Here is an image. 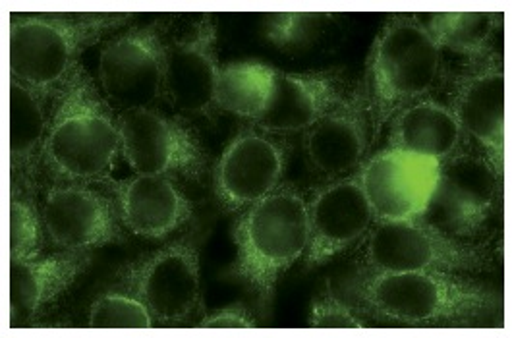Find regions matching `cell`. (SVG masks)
<instances>
[{
  "instance_id": "obj_12",
  "label": "cell",
  "mask_w": 512,
  "mask_h": 338,
  "mask_svg": "<svg viewBox=\"0 0 512 338\" xmlns=\"http://www.w3.org/2000/svg\"><path fill=\"white\" fill-rule=\"evenodd\" d=\"M439 172L435 159L385 147L370 155L356 176L375 221H418L426 215Z\"/></svg>"
},
{
  "instance_id": "obj_20",
  "label": "cell",
  "mask_w": 512,
  "mask_h": 338,
  "mask_svg": "<svg viewBox=\"0 0 512 338\" xmlns=\"http://www.w3.org/2000/svg\"><path fill=\"white\" fill-rule=\"evenodd\" d=\"M348 91L342 70L302 74L275 70L269 101L254 124L271 134L306 132L335 109Z\"/></svg>"
},
{
  "instance_id": "obj_29",
  "label": "cell",
  "mask_w": 512,
  "mask_h": 338,
  "mask_svg": "<svg viewBox=\"0 0 512 338\" xmlns=\"http://www.w3.org/2000/svg\"><path fill=\"white\" fill-rule=\"evenodd\" d=\"M198 327L205 329H254L259 327L257 311L250 310L246 304H230L215 313H209L201 319Z\"/></svg>"
},
{
  "instance_id": "obj_8",
  "label": "cell",
  "mask_w": 512,
  "mask_h": 338,
  "mask_svg": "<svg viewBox=\"0 0 512 338\" xmlns=\"http://www.w3.org/2000/svg\"><path fill=\"white\" fill-rule=\"evenodd\" d=\"M503 174L470 145L441 163L439 182L424 221L458 240H482L501 209Z\"/></svg>"
},
{
  "instance_id": "obj_18",
  "label": "cell",
  "mask_w": 512,
  "mask_h": 338,
  "mask_svg": "<svg viewBox=\"0 0 512 338\" xmlns=\"http://www.w3.org/2000/svg\"><path fill=\"white\" fill-rule=\"evenodd\" d=\"M93 267V254L60 252L10 259L8 325L29 327L57 306Z\"/></svg>"
},
{
  "instance_id": "obj_23",
  "label": "cell",
  "mask_w": 512,
  "mask_h": 338,
  "mask_svg": "<svg viewBox=\"0 0 512 338\" xmlns=\"http://www.w3.org/2000/svg\"><path fill=\"white\" fill-rule=\"evenodd\" d=\"M273 72V68L256 60L221 66L217 82V109L256 122L269 101Z\"/></svg>"
},
{
  "instance_id": "obj_25",
  "label": "cell",
  "mask_w": 512,
  "mask_h": 338,
  "mask_svg": "<svg viewBox=\"0 0 512 338\" xmlns=\"http://www.w3.org/2000/svg\"><path fill=\"white\" fill-rule=\"evenodd\" d=\"M335 20V14L279 12L267 14L263 33L269 43L286 53H300L319 41L323 31Z\"/></svg>"
},
{
  "instance_id": "obj_14",
  "label": "cell",
  "mask_w": 512,
  "mask_h": 338,
  "mask_svg": "<svg viewBox=\"0 0 512 338\" xmlns=\"http://www.w3.org/2000/svg\"><path fill=\"white\" fill-rule=\"evenodd\" d=\"M41 219L60 252L91 254L126 240L113 198L87 184L60 182L43 199Z\"/></svg>"
},
{
  "instance_id": "obj_9",
  "label": "cell",
  "mask_w": 512,
  "mask_h": 338,
  "mask_svg": "<svg viewBox=\"0 0 512 338\" xmlns=\"http://www.w3.org/2000/svg\"><path fill=\"white\" fill-rule=\"evenodd\" d=\"M167 18L113 35L101 49L97 78L116 111L155 109L163 101L167 66Z\"/></svg>"
},
{
  "instance_id": "obj_27",
  "label": "cell",
  "mask_w": 512,
  "mask_h": 338,
  "mask_svg": "<svg viewBox=\"0 0 512 338\" xmlns=\"http://www.w3.org/2000/svg\"><path fill=\"white\" fill-rule=\"evenodd\" d=\"M155 325L142 302L118 288L95 298L87 317V327L93 329H149Z\"/></svg>"
},
{
  "instance_id": "obj_15",
  "label": "cell",
  "mask_w": 512,
  "mask_h": 338,
  "mask_svg": "<svg viewBox=\"0 0 512 338\" xmlns=\"http://www.w3.org/2000/svg\"><path fill=\"white\" fill-rule=\"evenodd\" d=\"M375 143L370 99L364 80L341 103L304 132L302 147L313 172L337 180L358 172Z\"/></svg>"
},
{
  "instance_id": "obj_26",
  "label": "cell",
  "mask_w": 512,
  "mask_h": 338,
  "mask_svg": "<svg viewBox=\"0 0 512 338\" xmlns=\"http://www.w3.org/2000/svg\"><path fill=\"white\" fill-rule=\"evenodd\" d=\"M45 226L35 196L18 184L10 186V259L43 254Z\"/></svg>"
},
{
  "instance_id": "obj_16",
  "label": "cell",
  "mask_w": 512,
  "mask_h": 338,
  "mask_svg": "<svg viewBox=\"0 0 512 338\" xmlns=\"http://www.w3.org/2000/svg\"><path fill=\"white\" fill-rule=\"evenodd\" d=\"M217 24L203 14L190 31L169 41L163 101L180 114L203 116L217 109Z\"/></svg>"
},
{
  "instance_id": "obj_1",
  "label": "cell",
  "mask_w": 512,
  "mask_h": 338,
  "mask_svg": "<svg viewBox=\"0 0 512 338\" xmlns=\"http://www.w3.org/2000/svg\"><path fill=\"white\" fill-rule=\"evenodd\" d=\"M344 290L362 313L404 327H474L503 310L495 288L441 271H358Z\"/></svg>"
},
{
  "instance_id": "obj_11",
  "label": "cell",
  "mask_w": 512,
  "mask_h": 338,
  "mask_svg": "<svg viewBox=\"0 0 512 338\" xmlns=\"http://www.w3.org/2000/svg\"><path fill=\"white\" fill-rule=\"evenodd\" d=\"M449 109L468 140L489 159L499 174L507 151V70L497 51L472 58L460 70L451 91Z\"/></svg>"
},
{
  "instance_id": "obj_28",
  "label": "cell",
  "mask_w": 512,
  "mask_h": 338,
  "mask_svg": "<svg viewBox=\"0 0 512 338\" xmlns=\"http://www.w3.org/2000/svg\"><path fill=\"white\" fill-rule=\"evenodd\" d=\"M308 325L317 329H364L368 327V321L358 315L350 304H346L327 284L325 290H321L310 308Z\"/></svg>"
},
{
  "instance_id": "obj_22",
  "label": "cell",
  "mask_w": 512,
  "mask_h": 338,
  "mask_svg": "<svg viewBox=\"0 0 512 338\" xmlns=\"http://www.w3.org/2000/svg\"><path fill=\"white\" fill-rule=\"evenodd\" d=\"M47 130L45 101L10 78V174L12 184L22 186L31 196L37 192Z\"/></svg>"
},
{
  "instance_id": "obj_13",
  "label": "cell",
  "mask_w": 512,
  "mask_h": 338,
  "mask_svg": "<svg viewBox=\"0 0 512 338\" xmlns=\"http://www.w3.org/2000/svg\"><path fill=\"white\" fill-rule=\"evenodd\" d=\"M288 151L275 134L252 126L240 130L213 170L215 198L227 213H242L283 184Z\"/></svg>"
},
{
  "instance_id": "obj_2",
  "label": "cell",
  "mask_w": 512,
  "mask_h": 338,
  "mask_svg": "<svg viewBox=\"0 0 512 338\" xmlns=\"http://www.w3.org/2000/svg\"><path fill=\"white\" fill-rule=\"evenodd\" d=\"M232 238L236 257L230 277L244 284L257 313L267 319L277 284L308 252V199L294 184L283 182L238 213Z\"/></svg>"
},
{
  "instance_id": "obj_17",
  "label": "cell",
  "mask_w": 512,
  "mask_h": 338,
  "mask_svg": "<svg viewBox=\"0 0 512 338\" xmlns=\"http://www.w3.org/2000/svg\"><path fill=\"white\" fill-rule=\"evenodd\" d=\"M373 221V209L356 174L329 180L308 199L310 242L306 267L325 265L356 246L368 234Z\"/></svg>"
},
{
  "instance_id": "obj_10",
  "label": "cell",
  "mask_w": 512,
  "mask_h": 338,
  "mask_svg": "<svg viewBox=\"0 0 512 338\" xmlns=\"http://www.w3.org/2000/svg\"><path fill=\"white\" fill-rule=\"evenodd\" d=\"M122 159L134 174L203 182L209 157L200 136L180 118L157 109L118 113Z\"/></svg>"
},
{
  "instance_id": "obj_24",
  "label": "cell",
  "mask_w": 512,
  "mask_h": 338,
  "mask_svg": "<svg viewBox=\"0 0 512 338\" xmlns=\"http://www.w3.org/2000/svg\"><path fill=\"white\" fill-rule=\"evenodd\" d=\"M501 24L503 14L493 12H439L431 14L426 26L441 49L472 60L493 51Z\"/></svg>"
},
{
  "instance_id": "obj_5",
  "label": "cell",
  "mask_w": 512,
  "mask_h": 338,
  "mask_svg": "<svg viewBox=\"0 0 512 338\" xmlns=\"http://www.w3.org/2000/svg\"><path fill=\"white\" fill-rule=\"evenodd\" d=\"M443 72V49L416 14H393L371 47L366 76L373 134L404 107L429 97Z\"/></svg>"
},
{
  "instance_id": "obj_7",
  "label": "cell",
  "mask_w": 512,
  "mask_h": 338,
  "mask_svg": "<svg viewBox=\"0 0 512 338\" xmlns=\"http://www.w3.org/2000/svg\"><path fill=\"white\" fill-rule=\"evenodd\" d=\"M201 228L128 261L114 273V288L138 298L157 325L178 327L201 308Z\"/></svg>"
},
{
  "instance_id": "obj_3",
  "label": "cell",
  "mask_w": 512,
  "mask_h": 338,
  "mask_svg": "<svg viewBox=\"0 0 512 338\" xmlns=\"http://www.w3.org/2000/svg\"><path fill=\"white\" fill-rule=\"evenodd\" d=\"M138 14H10L8 70L43 101L57 99L95 43L130 26Z\"/></svg>"
},
{
  "instance_id": "obj_21",
  "label": "cell",
  "mask_w": 512,
  "mask_h": 338,
  "mask_svg": "<svg viewBox=\"0 0 512 338\" xmlns=\"http://www.w3.org/2000/svg\"><path fill=\"white\" fill-rule=\"evenodd\" d=\"M470 145L474 143L464 134L449 105L431 97L414 101L389 120L387 147L393 149L445 163Z\"/></svg>"
},
{
  "instance_id": "obj_6",
  "label": "cell",
  "mask_w": 512,
  "mask_h": 338,
  "mask_svg": "<svg viewBox=\"0 0 512 338\" xmlns=\"http://www.w3.org/2000/svg\"><path fill=\"white\" fill-rule=\"evenodd\" d=\"M362 240L356 257L362 273L441 271L482 275L495 267V252L487 242L458 240L424 219L373 221Z\"/></svg>"
},
{
  "instance_id": "obj_19",
  "label": "cell",
  "mask_w": 512,
  "mask_h": 338,
  "mask_svg": "<svg viewBox=\"0 0 512 338\" xmlns=\"http://www.w3.org/2000/svg\"><path fill=\"white\" fill-rule=\"evenodd\" d=\"M107 184L120 223L134 236L165 240L194 221V203L174 178L134 174Z\"/></svg>"
},
{
  "instance_id": "obj_4",
  "label": "cell",
  "mask_w": 512,
  "mask_h": 338,
  "mask_svg": "<svg viewBox=\"0 0 512 338\" xmlns=\"http://www.w3.org/2000/svg\"><path fill=\"white\" fill-rule=\"evenodd\" d=\"M55 101L43 145V167L58 182L111 180L122 157L118 114L99 95L82 64Z\"/></svg>"
}]
</instances>
